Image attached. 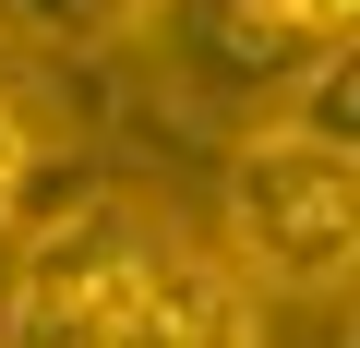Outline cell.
<instances>
[{
  "label": "cell",
  "mask_w": 360,
  "mask_h": 348,
  "mask_svg": "<svg viewBox=\"0 0 360 348\" xmlns=\"http://www.w3.org/2000/svg\"><path fill=\"white\" fill-rule=\"evenodd\" d=\"M360 252V181H348V132L300 120L288 96L252 108L229 144V264L264 300H336Z\"/></svg>",
  "instance_id": "cell-1"
},
{
  "label": "cell",
  "mask_w": 360,
  "mask_h": 348,
  "mask_svg": "<svg viewBox=\"0 0 360 348\" xmlns=\"http://www.w3.org/2000/svg\"><path fill=\"white\" fill-rule=\"evenodd\" d=\"M156 217L84 193L72 217L13 240V288H0V348H120L132 336V276H144Z\"/></svg>",
  "instance_id": "cell-2"
},
{
  "label": "cell",
  "mask_w": 360,
  "mask_h": 348,
  "mask_svg": "<svg viewBox=\"0 0 360 348\" xmlns=\"http://www.w3.org/2000/svg\"><path fill=\"white\" fill-rule=\"evenodd\" d=\"M180 25V72H205V96H288L324 49H348L360 0H156Z\"/></svg>",
  "instance_id": "cell-3"
},
{
  "label": "cell",
  "mask_w": 360,
  "mask_h": 348,
  "mask_svg": "<svg viewBox=\"0 0 360 348\" xmlns=\"http://www.w3.org/2000/svg\"><path fill=\"white\" fill-rule=\"evenodd\" d=\"M120 348H264V288L229 252L156 228L144 240V276H132V336Z\"/></svg>",
  "instance_id": "cell-4"
},
{
  "label": "cell",
  "mask_w": 360,
  "mask_h": 348,
  "mask_svg": "<svg viewBox=\"0 0 360 348\" xmlns=\"http://www.w3.org/2000/svg\"><path fill=\"white\" fill-rule=\"evenodd\" d=\"M13 13V37H37V49H60V60H96V49H120L132 25H156V0H0Z\"/></svg>",
  "instance_id": "cell-5"
}]
</instances>
